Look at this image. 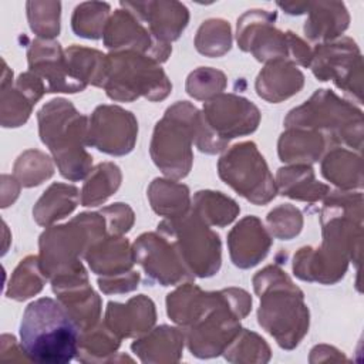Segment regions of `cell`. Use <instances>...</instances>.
<instances>
[{
    "mask_svg": "<svg viewBox=\"0 0 364 364\" xmlns=\"http://www.w3.org/2000/svg\"><path fill=\"white\" fill-rule=\"evenodd\" d=\"M104 43L111 50L131 48L158 61H165L171 53V46L156 40L148 27L127 9L115 10L104 30Z\"/></svg>",
    "mask_w": 364,
    "mask_h": 364,
    "instance_id": "cell-11",
    "label": "cell"
},
{
    "mask_svg": "<svg viewBox=\"0 0 364 364\" xmlns=\"http://www.w3.org/2000/svg\"><path fill=\"white\" fill-rule=\"evenodd\" d=\"M54 172L50 158L40 151H26L14 164V176L23 186L40 185Z\"/></svg>",
    "mask_w": 364,
    "mask_h": 364,
    "instance_id": "cell-28",
    "label": "cell"
},
{
    "mask_svg": "<svg viewBox=\"0 0 364 364\" xmlns=\"http://www.w3.org/2000/svg\"><path fill=\"white\" fill-rule=\"evenodd\" d=\"M199 112L186 101L168 108L154 132L151 155L162 172L172 178L188 175L192 162L191 141L195 139Z\"/></svg>",
    "mask_w": 364,
    "mask_h": 364,
    "instance_id": "cell-5",
    "label": "cell"
},
{
    "mask_svg": "<svg viewBox=\"0 0 364 364\" xmlns=\"http://www.w3.org/2000/svg\"><path fill=\"white\" fill-rule=\"evenodd\" d=\"M267 223L274 236L287 240L300 232L301 215L296 208L283 205L269 213Z\"/></svg>",
    "mask_w": 364,
    "mask_h": 364,
    "instance_id": "cell-31",
    "label": "cell"
},
{
    "mask_svg": "<svg viewBox=\"0 0 364 364\" xmlns=\"http://www.w3.org/2000/svg\"><path fill=\"white\" fill-rule=\"evenodd\" d=\"M34 102L16 85V90L1 88V125L20 127L24 124L31 112Z\"/></svg>",
    "mask_w": 364,
    "mask_h": 364,
    "instance_id": "cell-30",
    "label": "cell"
},
{
    "mask_svg": "<svg viewBox=\"0 0 364 364\" xmlns=\"http://www.w3.org/2000/svg\"><path fill=\"white\" fill-rule=\"evenodd\" d=\"M119 182L121 172L117 165L109 162L100 164L82 188L81 203L84 206L100 205L118 189Z\"/></svg>",
    "mask_w": 364,
    "mask_h": 364,
    "instance_id": "cell-22",
    "label": "cell"
},
{
    "mask_svg": "<svg viewBox=\"0 0 364 364\" xmlns=\"http://www.w3.org/2000/svg\"><path fill=\"white\" fill-rule=\"evenodd\" d=\"M27 55L30 71L46 81L47 92H77L85 88L71 77L65 55L57 41L37 38L30 44Z\"/></svg>",
    "mask_w": 364,
    "mask_h": 364,
    "instance_id": "cell-12",
    "label": "cell"
},
{
    "mask_svg": "<svg viewBox=\"0 0 364 364\" xmlns=\"http://www.w3.org/2000/svg\"><path fill=\"white\" fill-rule=\"evenodd\" d=\"M219 175L237 193L256 205L267 203L276 195L264 158L253 142L232 146L219 161Z\"/></svg>",
    "mask_w": 364,
    "mask_h": 364,
    "instance_id": "cell-8",
    "label": "cell"
},
{
    "mask_svg": "<svg viewBox=\"0 0 364 364\" xmlns=\"http://www.w3.org/2000/svg\"><path fill=\"white\" fill-rule=\"evenodd\" d=\"M205 73V80L202 78L199 70L192 73L188 78L186 82V90L188 94L198 98V100H205L209 98L218 92H220L225 87V75L220 71L203 68Z\"/></svg>",
    "mask_w": 364,
    "mask_h": 364,
    "instance_id": "cell-32",
    "label": "cell"
},
{
    "mask_svg": "<svg viewBox=\"0 0 364 364\" xmlns=\"http://www.w3.org/2000/svg\"><path fill=\"white\" fill-rule=\"evenodd\" d=\"M230 27L229 23L220 18H210L202 23L196 34V48L199 53L218 57L230 48Z\"/></svg>",
    "mask_w": 364,
    "mask_h": 364,
    "instance_id": "cell-27",
    "label": "cell"
},
{
    "mask_svg": "<svg viewBox=\"0 0 364 364\" xmlns=\"http://www.w3.org/2000/svg\"><path fill=\"white\" fill-rule=\"evenodd\" d=\"M361 61L355 43L343 38L333 44H320L311 54V70L320 81L333 80L346 92H351L350 82L354 75V63Z\"/></svg>",
    "mask_w": 364,
    "mask_h": 364,
    "instance_id": "cell-14",
    "label": "cell"
},
{
    "mask_svg": "<svg viewBox=\"0 0 364 364\" xmlns=\"http://www.w3.org/2000/svg\"><path fill=\"white\" fill-rule=\"evenodd\" d=\"M109 4L100 1L81 3L75 7L71 26L77 36L85 38H100L108 23Z\"/></svg>",
    "mask_w": 364,
    "mask_h": 364,
    "instance_id": "cell-24",
    "label": "cell"
},
{
    "mask_svg": "<svg viewBox=\"0 0 364 364\" xmlns=\"http://www.w3.org/2000/svg\"><path fill=\"white\" fill-rule=\"evenodd\" d=\"M27 16L31 30L41 38H51L60 31V11L58 1H27Z\"/></svg>",
    "mask_w": 364,
    "mask_h": 364,
    "instance_id": "cell-29",
    "label": "cell"
},
{
    "mask_svg": "<svg viewBox=\"0 0 364 364\" xmlns=\"http://www.w3.org/2000/svg\"><path fill=\"white\" fill-rule=\"evenodd\" d=\"M259 109L246 98L220 95L203 105L195 131V141L202 152L215 154L237 135L250 134L257 128Z\"/></svg>",
    "mask_w": 364,
    "mask_h": 364,
    "instance_id": "cell-3",
    "label": "cell"
},
{
    "mask_svg": "<svg viewBox=\"0 0 364 364\" xmlns=\"http://www.w3.org/2000/svg\"><path fill=\"white\" fill-rule=\"evenodd\" d=\"M68 71L74 80L87 85L104 87L108 75V58L97 50L70 47L64 53Z\"/></svg>",
    "mask_w": 364,
    "mask_h": 364,
    "instance_id": "cell-19",
    "label": "cell"
},
{
    "mask_svg": "<svg viewBox=\"0 0 364 364\" xmlns=\"http://www.w3.org/2000/svg\"><path fill=\"white\" fill-rule=\"evenodd\" d=\"M43 269L40 262L34 256H28L20 262L17 269L10 279L7 297L16 300H26L37 294L44 284V277L41 276Z\"/></svg>",
    "mask_w": 364,
    "mask_h": 364,
    "instance_id": "cell-25",
    "label": "cell"
},
{
    "mask_svg": "<svg viewBox=\"0 0 364 364\" xmlns=\"http://www.w3.org/2000/svg\"><path fill=\"white\" fill-rule=\"evenodd\" d=\"M81 328L60 300L41 297L31 301L21 318L20 346L38 364H65L80 353Z\"/></svg>",
    "mask_w": 364,
    "mask_h": 364,
    "instance_id": "cell-1",
    "label": "cell"
},
{
    "mask_svg": "<svg viewBox=\"0 0 364 364\" xmlns=\"http://www.w3.org/2000/svg\"><path fill=\"white\" fill-rule=\"evenodd\" d=\"M306 13H309V18L304 24V34L311 41L331 40L348 26V13L343 3H307Z\"/></svg>",
    "mask_w": 364,
    "mask_h": 364,
    "instance_id": "cell-16",
    "label": "cell"
},
{
    "mask_svg": "<svg viewBox=\"0 0 364 364\" xmlns=\"http://www.w3.org/2000/svg\"><path fill=\"white\" fill-rule=\"evenodd\" d=\"M158 230L168 237L185 266L188 267L193 249L195 259L192 264V274L208 277L218 272L220 266V240L203 223V219L192 210L179 218L164 220L158 225Z\"/></svg>",
    "mask_w": 364,
    "mask_h": 364,
    "instance_id": "cell-7",
    "label": "cell"
},
{
    "mask_svg": "<svg viewBox=\"0 0 364 364\" xmlns=\"http://www.w3.org/2000/svg\"><path fill=\"white\" fill-rule=\"evenodd\" d=\"M297 68L293 67L286 60H274L270 61V64L259 74L256 81V90L257 94L272 102H279L282 100H286L291 97L293 94L299 92V90L303 87L304 77L286 80L289 75L296 73Z\"/></svg>",
    "mask_w": 364,
    "mask_h": 364,
    "instance_id": "cell-18",
    "label": "cell"
},
{
    "mask_svg": "<svg viewBox=\"0 0 364 364\" xmlns=\"http://www.w3.org/2000/svg\"><path fill=\"white\" fill-rule=\"evenodd\" d=\"M323 151V135L318 132L287 131L279 141V156L283 162H316L317 158L306 149Z\"/></svg>",
    "mask_w": 364,
    "mask_h": 364,
    "instance_id": "cell-23",
    "label": "cell"
},
{
    "mask_svg": "<svg viewBox=\"0 0 364 364\" xmlns=\"http://www.w3.org/2000/svg\"><path fill=\"white\" fill-rule=\"evenodd\" d=\"M276 13L249 10L237 18V43L243 51H252L259 61L291 60L304 67L310 65L311 51L291 31L274 28Z\"/></svg>",
    "mask_w": 364,
    "mask_h": 364,
    "instance_id": "cell-6",
    "label": "cell"
},
{
    "mask_svg": "<svg viewBox=\"0 0 364 364\" xmlns=\"http://www.w3.org/2000/svg\"><path fill=\"white\" fill-rule=\"evenodd\" d=\"M134 257L145 269L146 276L162 286L176 284L192 277L173 243L165 236L161 237L155 233L139 236L134 246Z\"/></svg>",
    "mask_w": 364,
    "mask_h": 364,
    "instance_id": "cell-10",
    "label": "cell"
},
{
    "mask_svg": "<svg viewBox=\"0 0 364 364\" xmlns=\"http://www.w3.org/2000/svg\"><path fill=\"white\" fill-rule=\"evenodd\" d=\"M138 124L129 111L119 107H98L88 127L87 144L111 155L128 154L136 139Z\"/></svg>",
    "mask_w": 364,
    "mask_h": 364,
    "instance_id": "cell-9",
    "label": "cell"
},
{
    "mask_svg": "<svg viewBox=\"0 0 364 364\" xmlns=\"http://www.w3.org/2000/svg\"><path fill=\"white\" fill-rule=\"evenodd\" d=\"M195 208L193 210L205 220H209L213 225L225 226L230 223L237 212L239 208L236 203L223 196L220 192H198L195 196Z\"/></svg>",
    "mask_w": 364,
    "mask_h": 364,
    "instance_id": "cell-26",
    "label": "cell"
},
{
    "mask_svg": "<svg viewBox=\"0 0 364 364\" xmlns=\"http://www.w3.org/2000/svg\"><path fill=\"white\" fill-rule=\"evenodd\" d=\"M40 136L54 155L60 173L71 181L84 178L92 158L84 151L87 144V117L80 115L65 100H53L38 112Z\"/></svg>",
    "mask_w": 364,
    "mask_h": 364,
    "instance_id": "cell-2",
    "label": "cell"
},
{
    "mask_svg": "<svg viewBox=\"0 0 364 364\" xmlns=\"http://www.w3.org/2000/svg\"><path fill=\"white\" fill-rule=\"evenodd\" d=\"M313 176V169L307 165H299L291 168H280L277 172L279 185L282 189V195L303 199V200H314L320 199L326 195L327 186L321 183H301L307 178Z\"/></svg>",
    "mask_w": 364,
    "mask_h": 364,
    "instance_id": "cell-21",
    "label": "cell"
},
{
    "mask_svg": "<svg viewBox=\"0 0 364 364\" xmlns=\"http://www.w3.org/2000/svg\"><path fill=\"white\" fill-rule=\"evenodd\" d=\"M121 7L148 26L151 34L166 43L176 40L188 24V9L178 1H121Z\"/></svg>",
    "mask_w": 364,
    "mask_h": 364,
    "instance_id": "cell-13",
    "label": "cell"
},
{
    "mask_svg": "<svg viewBox=\"0 0 364 364\" xmlns=\"http://www.w3.org/2000/svg\"><path fill=\"white\" fill-rule=\"evenodd\" d=\"M101 213L108 216L107 218L108 229L115 236L124 232H128L132 226V222H134L132 210L124 203H115L112 206H108L104 210H101Z\"/></svg>",
    "mask_w": 364,
    "mask_h": 364,
    "instance_id": "cell-33",
    "label": "cell"
},
{
    "mask_svg": "<svg viewBox=\"0 0 364 364\" xmlns=\"http://www.w3.org/2000/svg\"><path fill=\"white\" fill-rule=\"evenodd\" d=\"M108 58V75L104 84L112 100L132 101L139 95L155 101L165 98L171 84L156 61L135 51H117Z\"/></svg>",
    "mask_w": 364,
    "mask_h": 364,
    "instance_id": "cell-4",
    "label": "cell"
},
{
    "mask_svg": "<svg viewBox=\"0 0 364 364\" xmlns=\"http://www.w3.org/2000/svg\"><path fill=\"white\" fill-rule=\"evenodd\" d=\"M90 267L97 274H124L132 266L128 240L119 236L95 242L85 253Z\"/></svg>",
    "mask_w": 364,
    "mask_h": 364,
    "instance_id": "cell-17",
    "label": "cell"
},
{
    "mask_svg": "<svg viewBox=\"0 0 364 364\" xmlns=\"http://www.w3.org/2000/svg\"><path fill=\"white\" fill-rule=\"evenodd\" d=\"M270 243L269 235L255 216L245 218L229 235L232 260L243 269L257 264L267 255Z\"/></svg>",
    "mask_w": 364,
    "mask_h": 364,
    "instance_id": "cell-15",
    "label": "cell"
},
{
    "mask_svg": "<svg viewBox=\"0 0 364 364\" xmlns=\"http://www.w3.org/2000/svg\"><path fill=\"white\" fill-rule=\"evenodd\" d=\"M139 274L138 272H128L121 277L119 274H115L114 279H100V287L105 293H121V291H129L134 290L138 286Z\"/></svg>",
    "mask_w": 364,
    "mask_h": 364,
    "instance_id": "cell-34",
    "label": "cell"
},
{
    "mask_svg": "<svg viewBox=\"0 0 364 364\" xmlns=\"http://www.w3.org/2000/svg\"><path fill=\"white\" fill-rule=\"evenodd\" d=\"M77 203L78 191L75 186L54 183L38 199L36 208L33 209V215L38 225L47 226L55 219H61L73 212Z\"/></svg>",
    "mask_w": 364,
    "mask_h": 364,
    "instance_id": "cell-20",
    "label": "cell"
}]
</instances>
